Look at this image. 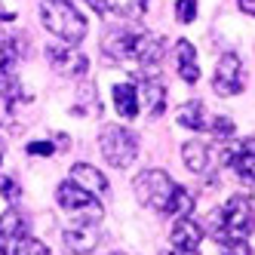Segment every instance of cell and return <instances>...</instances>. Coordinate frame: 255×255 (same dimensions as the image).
Masks as SVG:
<instances>
[{"label":"cell","instance_id":"cell-1","mask_svg":"<svg viewBox=\"0 0 255 255\" xmlns=\"http://www.w3.org/2000/svg\"><path fill=\"white\" fill-rule=\"evenodd\" d=\"M132 188H135V197L148 209H154V212L178 215V218H185V215L194 212V194L188 188L175 185V181L163 169H144V172H138L135 181H132Z\"/></svg>","mask_w":255,"mask_h":255},{"label":"cell","instance_id":"cell-2","mask_svg":"<svg viewBox=\"0 0 255 255\" xmlns=\"http://www.w3.org/2000/svg\"><path fill=\"white\" fill-rule=\"evenodd\" d=\"M252 225H255L252 200L243 197V194H237V197L228 200L222 209H215L209 228H212V237H215V240L222 243V246H228V243H240V240H246L249 231H252Z\"/></svg>","mask_w":255,"mask_h":255},{"label":"cell","instance_id":"cell-3","mask_svg":"<svg viewBox=\"0 0 255 255\" xmlns=\"http://www.w3.org/2000/svg\"><path fill=\"white\" fill-rule=\"evenodd\" d=\"M40 19L46 31L68 46H77L86 37V19L74 9L71 0H40Z\"/></svg>","mask_w":255,"mask_h":255},{"label":"cell","instance_id":"cell-4","mask_svg":"<svg viewBox=\"0 0 255 255\" xmlns=\"http://www.w3.org/2000/svg\"><path fill=\"white\" fill-rule=\"evenodd\" d=\"M56 200L77 225H99L102 215H105V209L96 200V194L77 188L74 181H62V185L56 188Z\"/></svg>","mask_w":255,"mask_h":255},{"label":"cell","instance_id":"cell-5","mask_svg":"<svg viewBox=\"0 0 255 255\" xmlns=\"http://www.w3.org/2000/svg\"><path fill=\"white\" fill-rule=\"evenodd\" d=\"M99 148H102L105 160L111 163L114 169H126L138 157V138H135V132L126 129V126L111 123V126H105V129H102Z\"/></svg>","mask_w":255,"mask_h":255},{"label":"cell","instance_id":"cell-6","mask_svg":"<svg viewBox=\"0 0 255 255\" xmlns=\"http://www.w3.org/2000/svg\"><path fill=\"white\" fill-rule=\"evenodd\" d=\"M243 80H246V74H243V62H240V56H234V52H225L222 59H218V65H215V74H212V89L218 96H237V93H243Z\"/></svg>","mask_w":255,"mask_h":255},{"label":"cell","instance_id":"cell-7","mask_svg":"<svg viewBox=\"0 0 255 255\" xmlns=\"http://www.w3.org/2000/svg\"><path fill=\"white\" fill-rule=\"evenodd\" d=\"M46 59L52 65V71L62 77H83L89 71V59L77 46H68V43H49L46 46Z\"/></svg>","mask_w":255,"mask_h":255},{"label":"cell","instance_id":"cell-8","mask_svg":"<svg viewBox=\"0 0 255 255\" xmlns=\"http://www.w3.org/2000/svg\"><path fill=\"white\" fill-rule=\"evenodd\" d=\"M163 56H166V40H163L160 34H135L129 62L144 65V68H157Z\"/></svg>","mask_w":255,"mask_h":255},{"label":"cell","instance_id":"cell-9","mask_svg":"<svg viewBox=\"0 0 255 255\" xmlns=\"http://www.w3.org/2000/svg\"><path fill=\"white\" fill-rule=\"evenodd\" d=\"M68 181H74L77 188L89 191V194H108V178L102 169H96L93 163H74L71 166V178Z\"/></svg>","mask_w":255,"mask_h":255},{"label":"cell","instance_id":"cell-10","mask_svg":"<svg viewBox=\"0 0 255 255\" xmlns=\"http://www.w3.org/2000/svg\"><path fill=\"white\" fill-rule=\"evenodd\" d=\"M99 231L96 225H74V228H68L65 231V246L68 252H74V255H86V252H93L99 246Z\"/></svg>","mask_w":255,"mask_h":255},{"label":"cell","instance_id":"cell-11","mask_svg":"<svg viewBox=\"0 0 255 255\" xmlns=\"http://www.w3.org/2000/svg\"><path fill=\"white\" fill-rule=\"evenodd\" d=\"M89 6L96 12H111V15H123V19H138L148 9V0H89Z\"/></svg>","mask_w":255,"mask_h":255},{"label":"cell","instance_id":"cell-12","mask_svg":"<svg viewBox=\"0 0 255 255\" xmlns=\"http://www.w3.org/2000/svg\"><path fill=\"white\" fill-rule=\"evenodd\" d=\"M175 120L181 123V126H188V129H194V132H206L209 126H212V117H209V111H206V105L203 102H185L178 108V114H175Z\"/></svg>","mask_w":255,"mask_h":255},{"label":"cell","instance_id":"cell-13","mask_svg":"<svg viewBox=\"0 0 255 255\" xmlns=\"http://www.w3.org/2000/svg\"><path fill=\"white\" fill-rule=\"evenodd\" d=\"M203 240V228H200L191 215L178 218L172 225V249H197Z\"/></svg>","mask_w":255,"mask_h":255},{"label":"cell","instance_id":"cell-14","mask_svg":"<svg viewBox=\"0 0 255 255\" xmlns=\"http://www.w3.org/2000/svg\"><path fill=\"white\" fill-rule=\"evenodd\" d=\"M141 99H144V111L151 117H160L166 111V89H163V83L157 77H144V83L138 86V102Z\"/></svg>","mask_w":255,"mask_h":255},{"label":"cell","instance_id":"cell-15","mask_svg":"<svg viewBox=\"0 0 255 255\" xmlns=\"http://www.w3.org/2000/svg\"><path fill=\"white\" fill-rule=\"evenodd\" d=\"M231 166L237 169V175H240L243 181L255 185V138H243L240 144H237V151L231 157Z\"/></svg>","mask_w":255,"mask_h":255},{"label":"cell","instance_id":"cell-16","mask_svg":"<svg viewBox=\"0 0 255 255\" xmlns=\"http://www.w3.org/2000/svg\"><path fill=\"white\" fill-rule=\"evenodd\" d=\"M175 62H178V77L185 83L200 80V68H197V49L191 40H178L175 43Z\"/></svg>","mask_w":255,"mask_h":255},{"label":"cell","instance_id":"cell-17","mask_svg":"<svg viewBox=\"0 0 255 255\" xmlns=\"http://www.w3.org/2000/svg\"><path fill=\"white\" fill-rule=\"evenodd\" d=\"M132 40H135V34H129V31H108V34H105L102 49H105L114 62H129Z\"/></svg>","mask_w":255,"mask_h":255},{"label":"cell","instance_id":"cell-18","mask_svg":"<svg viewBox=\"0 0 255 255\" xmlns=\"http://www.w3.org/2000/svg\"><path fill=\"white\" fill-rule=\"evenodd\" d=\"M114 108H117V114L126 117V120L138 117V89L132 83H117L114 86Z\"/></svg>","mask_w":255,"mask_h":255},{"label":"cell","instance_id":"cell-19","mask_svg":"<svg viewBox=\"0 0 255 255\" xmlns=\"http://www.w3.org/2000/svg\"><path fill=\"white\" fill-rule=\"evenodd\" d=\"M0 237H3V240H9V243L28 237V218H25L22 212H15V209L0 212Z\"/></svg>","mask_w":255,"mask_h":255},{"label":"cell","instance_id":"cell-20","mask_svg":"<svg viewBox=\"0 0 255 255\" xmlns=\"http://www.w3.org/2000/svg\"><path fill=\"white\" fill-rule=\"evenodd\" d=\"M181 160H185V166L191 172H206L209 169V148L203 141H188L185 148H181Z\"/></svg>","mask_w":255,"mask_h":255},{"label":"cell","instance_id":"cell-21","mask_svg":"<svg viewBox=\"0 0 255 255\" xmlns=\"http://www.w3.org/2000/svg\"><path fill=\"white\" fill-rule=\"evenodd\" d=\"M9 255H49V249L40 240H34V237H22V240L12 243Z\"/></svg>","mask_w":255,"mask_h":255},{"label":"cell","instance_id":"cell-22","mask_svg":"<svg viewBox=\"0 0 255 255\" xmlns=\"http://www.w3.org/2000/svg\"><path fill=\"white\" fill-rule=\"evenodd\" d=\"M209 132L215 135V141H231L234 138V123L228 120V117H212V126H209Z\"/></svg>","mask_w":255,"mask_h":255},{"label":"cell","instance_id":"cell-23","mask_svg":"<svg viewBox=\"0 0 255 255\" xmlns=\"http://www.w3.org/2000/svg\"><path fill=\"white\" fill-rule=\"evenodd\" d=\"M0 197H3V200H9V203H12V200H19V197H22V188L15 185V181H12L6 172H0Z\"/></svg>","mask_w":255,"mask_h":255},{"label":"cell","instance_id":"cell-24","mask_svg":"<svg viewBox=\"0 0 255 255\" xmlns=\"http://www.w3.org/2000/svg\"><path fill=\"white\" fill-rule=\"evenodd\" d=\"M175 15H178L181 25L194 22V15H197V0H178V3H175Z\"/></svg>","mask_w":255,"mask_h":255},{"label":"cell","instance_id":"cell-25","mask_svg":"<svg viewBox=\"0 0 255 255\" xmlns=\"http://www.w3.org/2000/svg\"><path fill=\"white\" fill-rule=\"evenodd\" d=\"M52 151H56V148H52V141H31L28 144V154L31 157H49Z\"/></svg>","mask_w":255,"mask_h":255},{"label":"cell","instance_id":"cell-26","mask_svg":"<svg viewBox=\"0 0 255 255\" xmlns=\"http://www.w3.org/2000/svg\"><path fill=\"white\" fill-rule=\"evenodd\" d=\"M12 111H15V102L0 96V123H12Z\"/></svg>","mask_w":255,"mask_h":255},{"label":"cell","instance_id":"cell-27","mask_svg":"<svg viewBox=\"0 0 255 255\" xmlns=\"http://www.w3.org/2000/svg\"><path fill=\"white\" fill-rule=\"evenodd\" d=\"M222 249H225V255H252V249H249L246 240H240V243H228V246H222Z\"/></svg>","mask_w":255,"mask_h":255},{"label":"cell","instance_id":"cell-28","mask_svg":"<svg viewBox=\"0 0 255 255\" xmlns=\"http://www.w3.org/2000/svg\"><path fill=\"white\" fill-rule=\"evenodd\" d=\"M12 19H15V12L3 3V0H0V22H12Z\"/></svg>","mask_w":255,"mask_h":255},{"label":"cell","instance_id":"cell-29","mask_svg":"<svg viewBox=\"0 0 255 255\" xmlns=\"http://www.w3.org/2000/svg\"><path fill=\"white\" fill-rule=\"evenodd\" d=\"M237 3H240V9H243V12L255 15V0H237Z\"/></svg>","mask_w":255,"mask_h":255},{"label":"cell","instance_id":"cell-30","mask_svg":"<svg viewBox=\"0 0 255 255\" xmlns=\"http://www.w3.org/2000/svg\"><path fill=\"white\" fill-rule=\"evenodd\" d=\"M9 249H12V243H9V240H3V237H0V255H9Z\"/></svg>","mask_w":255,"mask_h":255},{"label":"cell","instance_id":"cell-31","mask_svg":"<svg viewBox=\"0 0 255 255\" xmlns=\"http://www.w3.org/2000/svg\"><path fill=\"white\" fill-rule=\"evenodd\" d=\"M172 255H200L197 249H172Z\"/></svg>","mask_w":255,"mask_h":255},{"label":"cell","instance_id":"cell-32","mask_svg":"<svg viewBox=\"0 0 255 255\" xmlns=\"http://www.w3.org/2000/svg\"><path fill=\"white\" fill-rule=\"evenodd\" d=\"M0 157H3V141H0Z\"/></svg>","mask_w":255,"mask_h":255}]
</instances>
